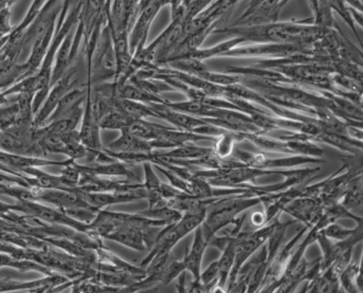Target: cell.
<instances>
[{"label": "cell", "mask_w": 363, "mask_h": 293, "mask_svg": "<svg viewBox=\"0 0 363 293\" xmlns=\"http://www.w3.org/2000/svg\"><path fill=\"white\" fill-rule=\"evenodd\" d=\"M118 72V62L114 45V39L108 33L102 35L101 41H96L91 58V81L101 83L114 79Z\"/></svg>", "instance_id": "1"}, {"label": "cell", "mask_w": 363, "mask_h": 293, "mask_svg": "<svg viewBox=\"0 0 363 293\" xmlns=\"http://www.w3.org/2000/svg\"><path fill=\"white\" fill-rule=\"evenodd\" d=\"M78 73H79V65H72L62 77L51 87L48 96H46L41 108L35 116L34 126L35 128L45 126L46 121L55 111L56 106L63 98V96L67 94L72 89L78 88L79 82Z\"/></svg>", "instance_id": "2"}, {"label": "cell", "mask_w": 363, "mask_h": 293, "mask_svg": "<svg viewBox=\"0 0 363 293\" xmlns=\"http://www.w3.org/2000/svg\"><path fill=\"white\" fill-rule=\"evenodd\" d=\"M13 208L16 212H22L23 214L35 216L43 222L52 225H62L69 226L75 231L84 232L88 234V224H84L75 221L59 209H52L42 204L39 201H16L13 204Z\"/></svg>", "instance_id": "3"}, {"label": "cell", "mask_w": 363, "mask_h": 293, "mask_svg": "<svg viewBox=\"0 0 363 293\" xmlns=\"http://www.w3.org/2000/svg\"><path fill=\"white\" fill-rule=\"evenodd\" d=\"M86 89L84 111H83L79 135H81L82 144L86 146L89 151H103L104 146L101 144V132H99L101 131V126H99L94 109H93V83L91 79H86Z\"/></svg>", "instance_id": "4"}, {"label": "cell", "mask_w": 363, "mask_h": 293, "mask_svg": "<svg viewBox=\"0 0 363 293\" xmlns=\"http://www.w3.org/2000/svg\"><path fill=\"white\" fill-rule=\"evenodd\" d=\"M30 191L35 196L36 201L50 203L60 209L91 206L83 198L78 188L77 191H67V189H45L31 186Z\"/></svg>", "instance_id": "5"}, {"label": "cell", "mask_w": 363, "mask_h": 293, "mask_svg": "<svg viewBox=\"0 0 363 293\" xmlns=\"http://www.w3.org/2000/svg\"><path fill=\"white\" fill-rule=\"evenodd\" d=\"M79 192L89 205L102 209L108 206L120 204L146 199V192L143 187L125 192H86L79 189Z\"/></svg>", "instance_id": "6"}, {"label": "cell", "mask_w": 363, "mask_h": 293, "mask_svg": "<svg viewBox=\"0 0 363 293\" xmlns=\"http://www.w3.org/2000/svg\"><path fill=\"white\" fill-rule=\"evenodd\" d=\"M86 96V85L85 88H75L69 91L67 94L63 96V98L59 101L55 111H53L51 116H49L45 125L52 121H58V119L68 118V116L79 111V109L84 108L83 104L85 103Z\"/></svg>", "instance_id": "7"}, {"label": "cell", "mask_w": 363, "mask_h": 293, "mask_svg": "<svg viewBox=\"0 0 363 293\" xmlns=\"http://www.w3.org/2000/svg\"><path fill=\"white\" fill-rule=\"evenodd\" d=\"M121 135L115 141L110 143L106 149L113 153H135V154H150L153 152L151 143L138 138L128 129L120 130Z\"/></svg>", "instance_id": "8"}, {"label": "cell", "mask_w": 363, "mask_h": 293, "mask_svg": "<svg viewBox=\"0 0 363 293\" xmlns=\"http://www.w3.org/2000/svg\"><path fill=\"white\" fill-rule=\"evenodd\" d=\"M76 165L79 171L91 173L93 175L101 176V177L102 176H108V177L124 176L126 179L133 182H142L138 176L128 168L125 162L118 160L108 164H89V165L76 164Z\"/></svg>", "instance_id": "9"}, {"label": "cell", "mask_w": 363, "mask_h": 293, "mask_svg": "<svg viewBox=\"0 0 363 293\" xmlns=\"http://www.w3.org/2000/svg\"><path fill=\"white\" fill-rule=\"evenodd\" d=\"M74 41V35L68 33L65 39L62 40L61 45L56 52L55 58V66L52 69L51 83L50 86L55 84L65 74L67 69L73 63L72 48Z\"/></svg>", "instance_id": "10"}, {"label": "cell", "mask_w": 363, "mask_h": 293, "mask_svg": "<svg viewBox=\"0 0 363 293\" xmlns=\"http://www.w3.org/2000/svg\"><path fill=\"white\" fill-rule=\"evenodd\" d=\"M208 245V241L203 236L201 225L199 226L196 228L195 241L191 250L186 253L183 260L186 270L191 272L196 282L201 280L202 256Z\"/></svg>", "instance_id": "11"}, {"label": "cell", "mask_w": 363, "mask_h": 293, "mask_svg": "<svg viewBox=\"0 0 363 293\" xmlns=\"http://www.w3.org/2000/svg\"><path fill=\"white\" fill-rule=\"evenodd\" d=\"M118 94L120 98L145 103L146 105L152 104V103L164 104V103L167 102V101L162 99L161 96L150 94V93L143 91L138 87L128 82L124 83V84H119L118 83Z\"/></svg>", "instance_id": "12"}, {"label": "cell", "mask_w": 363, "mask_h": 293, "mask_svg": "<svg viewBox=\"0 0 363 293\" xmlns=\"http://www.w3.org/2000/svg\"><path fill=\"white\" fill-rule=\"evenodd\" d=\"M113 104H114V108L124 113L125 115L134 119V121L135 119H145L148 116H155L150 106L145 104V103L130 101V99H122L118 96L114 99Z\"/></svg>", "instance_id": "13"}, {"label": "cell", "mask_w": 363, "mask_h": 293, "mask_svg": "<svg viewBox=\"0 0 363 293\" xmlns=\"http://www.w3.org/2000/svg\"><path fill=\"white\" fill-rule=\"evenodd\" d=\"M165 126L145 121V119H135L130 124L126 129L133 135L138 136V138L152 141V140L157 139L161 135L162 129Z\"/></svg>", "instance_id": "14"}, {"label": "cell", "mask_w": 363, "mask_h": 293, "mask_svg": "<svg viewBox=\"0 0 363 293\" xmlns=\"http://www.w3.org/2000/svg\"><path fill=\"white\" fill-rule=\"evenodd\" d=\"M139 215L144 216L145 218L153 219V221H165L168 223H176L182 218L181 211H177L168 206H160L146 209V211L138 213Z\"/></svg>", "instance_id": "15"}, {"label": "cell", "mask_w": 363, "mask_h": 293, "mask_svg": "<svg viewBox=\"0 0 363 293\" xmlns=\"http://www.w3.org/2000/svg\"><path fill=\"white\" fill-rule=\"evenodd\" d=\"M133 121L134 119L130 118L118 109L113 108L99 121V126L101 129L122 130L128 128Z\"/></svg>", "instance_id": "16"}, {"label": "cell", "mask_w": 363, "mask_h": 293, "mask_svg": "<svg viewBox=\"0 0 363 293\" xmlns=\"http://www.w3.org/2000/svg\"><path fill=\"white\" fill-rule=\"evenodd\" d=\"M61 211L65 213V214L75 219V221L89 225L94 221V219L96 218V216L99 215L101 209L92 207V206H88V207L61 209Z\"/></svg>", "instance_id": "17"}, {"label": "cell", "mask_w": 363, "mask_h": 293, "mask_svg": "<svg viewBox=\"0 0 363 293\" xmlns=\"http://www.w3.org/2000/svg\"><path fill=\"white\" fill-rule=\"evenodd\" d=\"M18 116L19 105L16 101L5 108H0V131H5L14 126Z\"/></svg>", "instance_id": "18"}, {"label": "cell", "mask_w": 363, "mask_h": 293, "mask_svg": "<svg viewBox=\"0 0 363 293\" xmlns=\"http://www.w3.org/2000/svg\"><path fill=\"white\" fill-rule=\"evenodd\" d=\"M185 265L183 261L173 258L171 261L166 265L161 277V282L164 285H168L175 278H177L179 275L182 274L183 271H185Z\"/></svg>", "instance_id": "19"}, {"label": "cell", "mask_w": 363, "mask_h": 293, "mask_svg": "<svg viewBox=\"0 0 363 293\" xmlns=\"http://www.w3.org/2000/svg\"><path fill=\"white\" fill-rule=\"evenodd\" d=\"M235 136L231 134H224L216 143L215 153L221 158L228 157L231 155L233 145H234Z\"/></svg>", "instance_id": "20"}, {"label": "cell", "mask_w": 363, "mask_h": 293, "mask_svg": "<svg viewBox=\"0 0 363 293\" xmlns=\"http://www.w3.org/2000/svg\"><path fill=\"white\" fill-rule=\"evenodd\" d=\"M219 277V265L218 261L213 262L208 269L206 270L203 274H201V281L204 289H208L209 285L212 284L213 282L218 281Z\"/></svg>", "instance_id": "21"}, {"label": "cell", "mask_w": 363, "mask_h": 293, "mask_svg": "<svg viewBox=\"0 0 363 293\" xmlns=\"http://www.w3.org/2000/svg\"><path fill=\"white\" fill-rule=\"evenodd\" d=\"M354 234V231H345V229L341 228L338 225H330L326 228L324 235L339 241H346L349 238H351Z\"/></svg>", "instance_id": "22"}, {"label": "cell", "mask_w": 363, "mask_h": 293, "mask_svg": "<svg viewBox=\"0 0 363 293\" xmlns=\"http://www.w3.org/2000/svg\"><path fill=\"white\" fill-rule=\"evenodd\" d=\"M16 260L18 259L13 258L12 255L6 254V253H0V268L10 267L15 269Z\"/></svg>", "instance_id": "23"}, {"label": "cell", "mask_w": 363, "mask_h": 293, "mask_svg": "<svg viewBox=\"0 0 363 293\" xmlns=\"http://www.w3.org/2000/svg\"><path fill=\"white\" fill-rule=\"evenodd\" d=\"M265 221H267V219H265V216L259 211L255 212L254 214L251 216L252 226H262Z\"/></svg>", "instance_id": "24"}, {"label": "cell", "mask_w": 363, "mask_h": 293, "mask_svg": "<svg viewBox=\"0 0 363 293\" xmlns=\"http://www.w3.org/2000/svg\"><path fill=\"white\" fill-rule=\"evenodd\" d=\"M265 1H267V0H252L251 3H250L247 12L252 11V10L258 8V6L263 4Z\"/></svg>", "instance_id": "25"}, {"label": "cell", "mask_w": 363, "mask_h": 293, "mask_svg": "<svg viewBox=\"0 0 363 293\" xmlns=\"http://www.w3.org/2000/svg\"><path fill=\"white\" fill-rule=\"evenodd\" d=\"M0 195H1V192H0Z\"/></svg>", "instance_id": "26"}]
</instances>
